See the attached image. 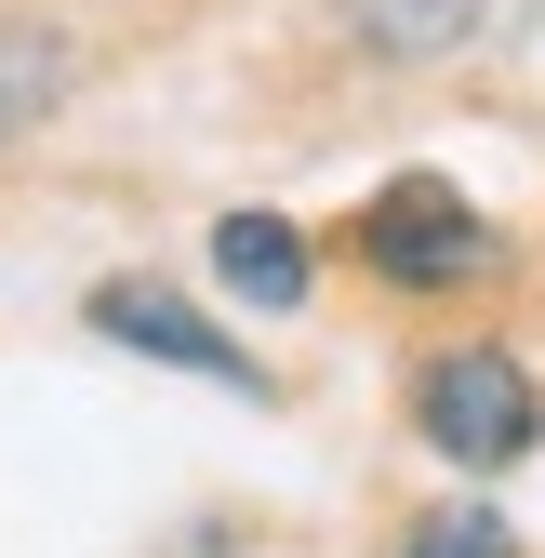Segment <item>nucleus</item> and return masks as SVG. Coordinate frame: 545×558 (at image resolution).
I'll return each mask as SVG.
<instances>
[{
  "label": "nucleus",
  "instance_id": "obj_1",
  "mask_svg": "<svg viewBox=\"0 0 545 558\" xmlns=\"http://www.w3.org/2000/svg\"><path fill=\"white\" fill-rule=\"evenodd\" d=\"M413 426H426V452L493 478V465H519L545 439V399H532V373L506 360V345H439L426 386H413Z\"/></svg>",
  "mask_w": 545,
  "mask_h": 558
},
{
  "label": "nucleus",
  "instance_id": "obj_2",
  "mask_svg": "<svg viewBox=\"0 0 545 558\" xmlns=\"http://www.w3.org/2000/svg\"><path fill=\"white\" fill-rule=\"evenodd\" d=\"M360 266L399 279V293H465V279L493 266V227H480V199L439 186V173H399L360 199Z\"/></svg>",
  "mask_w": 545,
  "mask_h": 558
},
{
  "label": "nucleus",
  "instance_id": "obj_3",
  "mask_svg": "<svg viewBox=\"0 0 545 558\" xmlns=\"http://www.w3.org/2000/svg\"><path fill=\"white\" fill-rule=\"evenodd\" d=\"M94 332H107V345H133V360H160V373L240 386V399L266 386V373H253V360H240V345L199 319V306H173V293H160V279H107V293H94Z\"/></svg>",
  "mask_w": 545,
  "mask_h": 558
},
{
  "label": "nucleus",
  "instance_id": "obj_4",
  "mask_svg": "<svg viewBox=\"0 0 545 558\" xmlns=\"http://www.w3.org/2000/svg\"><path fill=\"white\" fill-rule=\"evenodd\" d=\"M214 279H227L240 306H306L319 266H306V227L293 214H227L214 227Z\"/></svg>",
  "mask_w": 545,
  "mask_h": 558
},
{
  "label": "nucleus",
  "instance_id": "obj_5",
  "mask_svg": "<svg viewBox=\"0 0 545 558\" xmlns=\"http://www.w3.org/2000/svg\"><path fill=\"white\" fill-rule=\"evenodd\" d=\"M53 94H66V40H40V27H0V147H14V133H27Z\"/></svg>",
  "mask_w": 545,
  "mask_h": 558
},
{
  "label": "nucleus",
  "instance_id": "obj_6",
  "mask_svg": "<svg viewBox=\"0 0 545 558\" xmlns=\"http://www.w3.org/2000/svg\"><path fill=\"white\" fill-rule=\"evenodd\" d=\"M347 14H360L373 53H439V40H465V14H480V0H347Z\"/></svg>",
  "mask_w": 545,
  "mask_h": 558
},
{
  "label": "nucleus",
  "instance_id": "obj_7",
  "mask_svg": "<svg viewBox=\"0 0 545 558\" xmlns=\"http://www.w3.org/2000/svg\"><path fill=\"white\" fill-rule=\"evenodd\" d=\"M413 558H519V532L493 506H439V519H413Z\"/></svg>",
  "mask_w": 545,
  "mask_h": 558
}]
</instances>
